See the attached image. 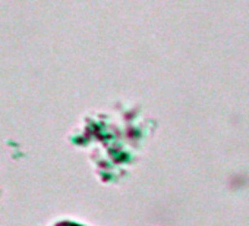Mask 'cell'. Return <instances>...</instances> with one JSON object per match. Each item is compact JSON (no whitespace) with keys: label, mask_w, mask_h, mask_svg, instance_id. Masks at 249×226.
<instances>
[{"label":"cell","mask_w":249,"mask_h":226,"mask_svg":"<svg viewBox=\"0 0 249 226\" xmlns=\"http://www.w3.org/2000/svg\"><path fill=\"white\" fill-rule=\"evenodd\" d=\"M0 192H2V189H0Z\"/></svg>","instance_id":"1"}]
</instances>
